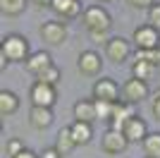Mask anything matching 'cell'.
<instances>
[{
    "mask_svg": "<svg viewBox=\"0 0 160 158\" xmlns=\"http://www.w3.org/2000/svg\"><path fill=\"white\" fill-rule=\"evenodd\" d=\"M81 19H84V26H86V31L91 34V39L96 43H105L108 41V31H110V26H112V17L108 12L103 5H88L81 14Z\"/></svg>",
    "mask_w": 160,
    "mask_h": 158,
    "instance_id": "6da1fadb",
    "label": "cell"
},
{
    "mask_svg": "<svg viewBox=\"0 0 160 158\" xmlns=\"http://www.w3.org/2000/svg\"><path fill=\"white\" fill-rule=\"evenodd\" d=\"M0 53H2L10 62H27L29 55H31V50H29V41L24 39L22 34H7V36H2Z\"/></svg>",
    "mask_w": 160,
    "mask_h": 158,
    "instance_id": "7a4b0ae2",
    "label": "cell"
},
{
    "mask_svg": "<svg viewBox=\"0 0 160 158\" xmlns=\"http://www.w3.org/2000/svg\"><path fill=\"white\" fill-rule=\"evenodd\" d=\"M129 146V139L124 137V132L122 129H110L103 132V137H100V149H103V153H108V156H120V153L127 151Z\"/></svg>",
    "mask_w": 160,
    "mask_h": 158,
    "instance_id": "3957f363",
    "label": "cell"
},
{
    "mask_svg": "<svg viewBox=\"0 0 160 158\" xmlns=\"http://www.w3.org/2000/svg\"><path fill=\"white\" fill-rule=\"evenodd\" d=\"M134 46L136 50H151V48H158L160 46V29H155L153 24H141L134 29Z\"/></svg>",
    "mask_w": 160,
    "mask_h": 158,
    "instance_id": "277c9868",
    "label": "cell"
},
{
    "mask_svg": "<svg viewBox=\"0 0 160 158\" xmlns=\"http://www.w3.org/2000/svg\"><path fill=\"white\" fill-rule=\"evenodd\" d=\"M77 70H79L81 77H98L103 72V58H100V53L96 50H81L79 58H77Z\"/></svg>",
    "mask_w": 160,
    "mask_h": 158,
    "instance_id": "5b68a950",
    "label": "cell"
},
{
    "mask_svg": "<svg viewBox=\"0 0 160 158\" xmlns=\"http://www.w3.org/2000/svg\"><path fill=\"white\" fill-rule=\"evenodd\" d=\"M93 98L96 101H108V103H117L122 98V86L112 77H100L93 84Z\"/></svg>",
    "mask_w": 160,
    "mask_h": 158,
    "instance_id": "8992f818",
    "label": "cell"
},
{
    "mask_svg": "<svg viewBox=\"0 0 160 158\" xmlns=\"http://www.w3.org/2000/svg\"><path fill=\"white\" fill-rule=\"evenodd\" d=\"M151 93H148V84L146 79H139V77H132L127 79L124 84H122V101H127V103H141V101H146Z\"/></svg>",
    "mask_w": 160,
    "mask_h": 158,
    "instance_id": "52a82bcc",
    "label": "cell"
},
{
    "mask_svg": "<svg viewBox=\"0 0 160 158\" xmlns=\"http://www.w3.org/2000/svg\"><path fill=\"white\" fill-rule=\"evenodd\" d=\"M67 36H69V29H67L65 22H43L41 24V39L46 41L48 46H60V43H65Z\"/></svg>",
    "mask_w": 160,
    "mask_h": 158,
    "instance_id": "ba28073f",
    "label": "cell"
},
{
    "mask_svg": "<svg viewBox=\"0 0 160 158\" xmlns=\"http://www.w3.org/2000/svg\"><path fill=\"white\" fill-rule=\"evenodd\" d=\"M29 98H31V105L53 108L55 101H58V93H55V86L46 84V82H33L31 91H29Z\"/></svg>",
    "mask_w": 160,
    "mask_h": 158,
    "instance_id": "9c48e42d",
    "label": "cell"
},
{
    "mask_svg": "<svg viewBox=\"0 0 160 158\" xmlns=\"http://www.w3.org/2000/svg\"><path fill=\"white\" fill-rule=\"evenodd\" d=\"M129 53H132V48H129V41L124 36H112L105 41V58L115 65H122L129 58Z\"/></svg>",
    "mask_w": 160,
    "mask_h": 158,
    "instance_id": "30bf717a",
    "label": "cell"
},
{
    "mask_svg": "<svg viewBox=\"0 0 160 158\" xmlns=\"http://www.w3.org/2000/svg\"><path fill=\"white\" fill-rule=\"evenodd\" d=\"M134 115H136V113H134V103H127V101L120 98L112 105V115L108 120V125L112 127V129H122V125H124L129 118H134Z\"/></svg>",
    "mask_w": 160,
    "mask_h": 158,
    "instance_id": "8fae6325",
    "label": "cell"
},
{
    "mask_svg": "<svg viewBox=\"0 0 160 158\" xmlns=\"http://www.w3.org/2000/svg\"><path fill=\"white\" fill-rule=\"evenodd\" d=\"M122 132H124V137L129 139V144H132V141H143V137L148 134L146 120L139 118V115H134V118H129L127 122L122 125Z\"/></svg>",
    "mask_w": 160,
    "mask_h": 158,
    "instance_id": "7c38bea8",
    "label": "cell"
},
{
    "mask_svg": "<svg viewBox=\"0 0 160 158\" xmlns=\"http://www.w3.org/2000/svg\"><path fill=\"white\" fill-rule=\"evenodd\" d=\"M53 108H41V105H31V110H29V125L33 129H48V127L53 125Z\"/></svg>",
    "mask_w": 160,
    "mask_h": 158,
    "instance_id": "4fadbf2b",
    "label": "cell"
},
{
    "mask_svg": "<svg viewBox=\"0 0 160 158\" xmlns=\"http://www.w3.org/2000/svg\"><path fill=\"white\" fill-rule=\"evenodd\" d=\"M55 14L60 17V19H74V17H79L84 14V7H81V0H53Z\"/></svg>",
    "mask_w": 160,
    "mask_h": 158,
    "instance_id": "5bb4252c",
    "label": "cell"
},
{
    "mask_svg": "<svg viewBox=\"0 0 160 158\" xmlns=\"http://www.w3.org/2000/svg\"><path fill=\"white\" fill-rule=\"evenodd\" d=\"M74 113V120H79V122H93V120H98V113H96V101L91 98H81L74 103L72 108Z\"/></svg>",
    "mask_w": 160,
    "mask_h": 158,
    "instance_id": "9a60e30c",
    "label": "cell"
},
{
    "mask_svg": "<svg viewBox=\"0 0 160 158\" xmlns=\"http://www.w3.org/2000/svg\"><path fill=\"white\" fill-rule=\"evenodd\" d=\"M50 65H55V62H53V58H50V53H48V50H36V53H31L29 60H27V70L33 74V77L41 74L43 70H48Z\"/></svg>",
    "mask_w": 160,
    "mask_h": 158,
    "instance_id": "2e32d148",
    "label": "cell"
},
{
    "mask_svg": "<svg viewBox=\"0 0 160 158\" xmlns=\"http://www.w3.org/2000/svg\"><path fill=\"white\" fill-rule=\"evenodd\" d=\"M19 110V96L10 89H2L0 91V115L2 118H10L14 113Z\"/></svg>",
    "mask_w": 160,
    "mask_h": 158,
    "instance_id": "e0dca14e",
    "label": "cell"
},
{
    "mask_svg": "<svg viewBox=\"0 0 160 158\" xmlns=\"http://www.w3.org/2000/svg\"><path fill=\"white\" fill-rule=\"evenodd\" d=\"M74 146H77V141L72 137V127H62L58 132V139H55V149L60 151V156H69L74 151Z\"/></svg>",
    "mask_w": 160,
    "mask_h": 158,
    "instance_id": "ac0fdd59",
    "label": "cell"
},
{
    "mask_svg": "<svg viewBox=\"0 0 160 158\" xmlns=\"http://www.w3.org/2000/svg\"><path fill=\"white\" fill-rule=\"evenodd\" d=\"M72 137L77 141V146H86L93 137V129H91V122H79V120H74L72 125Z\"/></svg>",
    "mask_w": 160,
    "mask_h": 158,
    "instance_id": "d6986e66",
    "label": "cell"
},
{
    "mask_svg": "<svg viewBox=\"0 0 160 158\" xmlns=\"http://www.w3.org/2000/svg\"><path fill=\"white\" fill-rule=\"evenodd\" d=\"M141 146H143L146 156L160 158V132H148L146 137H143V141H141Z\"/></svg>",
    "mask_w": 160,
    "mask_h": 158,
    "instance_id": "ffe728a7",
    "label": "cell"
},
{
    "mask_svg": "<svg viewBox=\"0 0 160 158\" xmlns=\"http://www.w3.org/2000/svg\"><path fill=\"white\" fill-rule=\"evenodd\" d=\"M27 10V0H0V12L5 17H19Z\"/></svg>",
    "mask_w": 160,
    "mask_h": 158,
    "instance_id": "44dd1931",
    "label": "cell"
},
{
    "mask_svg": "<svg viewBox=\"0 0 160 158\" xmlns=\"http://www.w3.org/2000/svg\"><path fill=\"white\" fill-rule=\"evenodd\" d=\"M132 74H134V77H139V79H151L155 74V65H153V62H148V60L136 58V60H134V65H132Z\"/></svg>",
    "mask_w": 160,
    "mask_h": 158,
    "instance_id": "7402d4cb",
    "label": "cell"
},
{
    "mask_svg": "<svg viewBox=\"0 0 160 158\" xmlns=\"http://www.w3.org/2000/svg\"><path fill=\"white\" fill-rule=\"evenodd\" d=\"M60 79H62V72H60L58 65H50L48 70H43L41 74H36V82H46V84H50V86H58Z\"/></svg>",
    "mask_w": 160,
    "mask_h": 158,
    "instance_id": "603a6c76",
    "label": "cell"
},
{
    "mask_svg": "<svg viewBox=\"0 0 160 158\" xmlns=\"http://www.w3.org/2000/svg\"><path fill=\"white\" fill-rule=\"evenodd\" d=\"M24 149H27V146H24V141H22V139L10 137V139L5 141V156H10V158H14L17 153H22V151H24Z\"/></svg>",
    "mask_w": 160,
    "mask_h": 158,
    "instance_id": "cb8c5ba5",
    "label": "cell"
},
{
    "mask_svg": "<svg viewBox=\"0 0 160 158\" xmlns=\"http://www.w3.org/2000/svg\"><path fill=\"white\" fill-rule=\"evenodd\" d=\"M136 58L148 60V62H153V65L158 67L160 65V46L158 48H151V50H136Z\"/></svg>",
    "mask_w": 160,
    "mask_h": 158,
    "instance_id": "d4e9b609",
    "label": "cell"
},
{
    "mask_svg": "<svg viewBox=\"0 0 160 158\" xmlns=\"http://www.w3.org/2000/svg\"><path fill=\"white\" fill-rule=\"evenodd\" d=\"M96 101V98H93ZM112 105L115 103H108V101H96V113H98V120H110L112 115Z\"/></svg>",
    "mask_w": 160,
    "mask_h": 158,
    "instance_id": "484cf974",
    "label": "cell"
},
{
    "mask_svg": "<svg viewBox=\"0 0 160 158\" xmlns=\"http://www.w3.org/2000/svg\"><path fill=\"white\" fill-rule=\"evenodd\" d=\"M148 24H153L155 29H160V3L148 7Z\"/></svg>",
    "mask_w": 160,
    "mask_h": 158,
    "instance_id": "4316f807",
    "label": "cell"
},
{
    "mask_svg": "<svg viewBox=\"0 0 160 158\" xmlns=\"http://www.w3.org/2000/svg\"><path fill=\"white\" fill-rule=\"evenodd\" d=\"M124 3L134 10H148L151 5H155V0H124Z\"/></svg>",
    "mask_w": 160,
    "mask_h": 158,
    "instance_id": "83f0119b",
    "label": "cell"
},
{
    "mask_svg": "<svg viewBox=\"0 0 160 158\" xmlns=\"http://www.w3.org/2000/svg\"><path fill=\"white\" fill-rule=\"evenodd\" d=\"M148 103H151V110H153V108H160V89H155V91L148 96Z\"/></svg>",
    "mask_w": 160,
    "mask_h": 158,
    "instance_id": "f1b7e54d",
    "label": "cell"
},
{
    "mask_svg": "<svg viewBox=\"0 0 160 158\" xmlns=\"http://www.w3.org/2000/svg\"><path fill=\"white\" fill-rule=\"evenodd\" d=\"M41 158H62L60 156V151H58V149H43V153H41Z\"/></svg>",
    "mask_w": 160,
    "mask_h": 158,
    "instance_id": "f546056e",
    "label": "cell"
},
{
    "mask_svg": "<svg viewBox=\"0 0 160 158\" xmlns=\"http://www.w3.org/2000/svg\"><path fill=\"white\" fill-rule=\"evenodd\" d=\"M14 158H41V156H38V153H33L31 149H24V151H22V153H17Z\"/></svg>",
    "mask_w": 160,
    "mask_h": 158,
    "instance_id": "4dcf8cb0",
    "label": "cell"
},
{
    "mask_svg": "<svg viewBox=\"0 0 160 158\" xmlns=\"http://www.w3.org/2000/svg\"><path fill=\"white\" fill-rule=\"evenodd\" d=\"M31 3H36L38 7H48V5H53V0H31Z\"/></svg>",
    "mask_w": 160,
    "mask_h": 158,
    "instance_id": "1f68e13d",
    "label": "cell"
},
{
    "mask_svg": "<svg viewBox=\"0 0 160 158\" xmlns=\"http://www.w3.org/2000/svg\"><path fill=\"white\" fill-rule=\"evenodd\" d=\"M7 62H10V60H7L5 55H2V53H0V70H5V67H7Z\"/></svg>",
    "mask_w": 160,
    "mask_h": 158,
    "instance_id": "d6a6232c",
    "label": "cell"
},
{
    "mask_svg": "<svg viewBox=\"0 0 160 158\" xmlns=\"http://www.w3.org/2000/svg\"><path fill=\"white\" fill-rule=\"evenodd\" d=\"M153 115H155V120H160V108H153Z\"/></svg>",
    "mask_w": 160,
    "mask_h": 158,
    "instance_id": "836d02e7",
    "label": "cell"
},
{
    "mask_svg": "<svg viewBox=\"0 0 160 158\" xmlns=\"http://www.w3.org/2000/svg\"><path fill=\"white\" fill-rule=\"evenodd\" d=\"M96 3H115V0H96Z\"/></svg>",
    "mask_w": 160,
    "mask_h": 158,
    "instance_id": "e575fe53",
    "label": "cell"
},
{
    "mask_svg": "<svg viewBox=\"0 0 160 158\" xmlns=\"http://www.w3.org/2000/svg\"><path fill=\"white\" fill-rule=\"evenodd\" d=\"M146 158H151V156H146Z\"/></svg>",
    "mask_w": 160,
    "mask_h": 158,
    "instance_id": "d590c367",
    "label": "cell"
}]
</instances>
